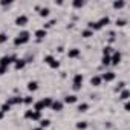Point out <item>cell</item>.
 I'll return each instance as SVG.
<instances>
[{
    "label": "cell",
    "instance_id": "25",
    "mask_svg": "<svg viewBox=\"0 0 130 130\" xmlns=\"http://www.w3.org/2000/svg\"><path fill=\"white\" fill-rule=\"evenodd\" d=\"M115 52V47L112 46V44H106L104 47H103V55H112Z\"/></svg>",
    "mask_w": 130,
    "mask_h": 130
},
{
    "label": "cell",
    "instance_id": "2",
    "mask_svg": "<svg viewBox=\"0 0 130 130\" xmlns=\"http://www.w3.org/2000/svg\"><path fill=\"white\" fill-rule=\"evenodd\" d=\"M31 40V32L28 29H20V32L14 37V46H23L28 44Z\"/></svg>",
    "mask_w": 130,
    "mask_h": 130
},
{
    "label": "cell",
    "instance_id": "1",
    "mask_svg": "<svg viewBox=\"0 0 130 130\" xmlns=\"http://www.w3.org/2000/svg\"><path fill=\"white\" fill-rule=\"evenodd\" d=\"M52 101H54V98H52V96H44V98H41V100H38V101H34L32 109H34V110H37V112H41V113H43V110L51 109Z\"/></svg>",
    "mask_w": 130,
    "mask_h": 130
},
{
    "label": "cell",
    "instance_id": "16",
    "mask_svg": "<svg viewBox=\"0 0 130 130\" xmlns=\"http://www.w3.org/2000/svg\"><path fill=\"white\" fill-rule=\"evenodd\" d=\"M110 22H112V20H110V17H109V15H103L100 20H96V23H98V26H100L101 29H103V28H106V26H109V25H110Z\"/></svg>",
    "mask_w": 130,
    "mask_h": 130
},
{
    "label": "cell",
    "instance_id": "22",
    "mask_svg": "<svg viewBox=\"0 0 130 130\" xmlns=\"http://www.w3.org/2000/svg\"><path fill=\"white\" fill-rule=\"evenodd\" d=\"M89 109H90L89 103H84V101H83V103H80V104L77 106V110H78L80 113H86V112H87Z\"/></svg>",
    "mask_w": 130,
    "mask_h": 130
},
{
    "label": "cell",
    "instance_id": "30",
    "mask_svg": "<svg viewBox=\"0 0 130 130\" xmlns=\"http://www.w3.org/2000/svg\"><path fill=\"white\" fill-rule=\"evenodd\" d=\"M115 25H116L118 28H122V26H125V25H127V19L119 17V19H116V20H115Z\"/></svg>",
    "mask_w": 130,
    "mask_h": 130
},
{
    "label": "cell",
    "instance_id": "11",
    "mask_svg": "<svg viewBox=\"0 0 130 130\" xmlns=\"http://www.w3.org/2000/svg\"><path fill=\"white\" fill-rule=\"evenodd\" d=\"M6 103L9 106H20V104H23V96L22 95H12L6 100Z\"/></svg>",
    "mask_w": 130,
    "mask_h": 130
},
{
    "label": "cell",
    "instance_id": "10",
    "mask_svg": "<svg viewBox=\"0 0 130 130\" xmlns=\"http://www.w3.org/2000/svg\"><path fill=\"white\" fill-rule=\"evenodd\" d=\"M100 77H101V80L106 81V83H112V81L116 80V74H115L113 71H106V72H103Z\"/></svg>",
    "mask_w": 130,
    "mask_h": 130
},
{
    "label": "cell",
    "instance_id": "40",
    "mask_svg": "<svg viewBox=\"0 0 130 130\" xmlns=\"http://www.w3.org/2000/svg\"><path fill=\"white\" fill-rule=\"evenodd\" d=\"M3 118H5V113H3V112H2V110H0V121H2V119H3Z\"/></svg>",
    "mask_w": 130,
    "mask_h": 130
},
{
    "label": "cell",
    "instance_id": "32",
    "mask_svg": "<svg viewBox=\"0 0 130 130\" xmlns=\"http://www.w3.org/2000/svg\"><path fill=\"white\" fill-rule=\"evenodd\" d=\"M11 109H12V106H9V104H8L6 101H5V103H3L2 106H0V110H2V112H3L5 115H6V113H8V112L11 110Z\"/></svg>",
    "mask_w": 130,
    "mask_h": 130
},
{
    "label": "cell",
    "instance_id": "17",
    "mask_svg": "<svg viewBox=\"0 0 130 130\" xmlns=\"http://www.w3.org/2000/svg\"><path fill=\"white\" fill-rule=\"evenodd\" d=\"M38 81H35V80H31V81H28V84H26V89L31 92V93H34V92H37L38 90Z\"/></svg>",
    "mask_w": 130,
    "mask_h": 130
},
{
    "label": "cell",
    "instance_id": "36",
    "mask_svg": "<svg viewBox=\"0 0 130 130\" xmlns=\"http://www.w3.org/2000/svg\"><path fill=\"white\" fill-rule=\"evenodd\" d=\"M23 58H25L26 64H28V63H32V61H34V55H31V54H29V55H26V57H23Z\"/></svg>",
    "mask_w": 130,
    "mask_h": 130
},
{
    "label": "cell",
    "instance_id": "20",
    "mask_svg": "<svg viewBox=\"0 0 130 130\" xmlns=\"http://www.w3.org/2000/svg\"><path fill=\"white\" fill-rule=\"evenodd\" d=\"M101 84H103V80H101L100 75H93V77L90 78V86H93V87H100Z\"/></svg>",
    "mask_w": 130,
    "mask_h": 130
},
{
    "label": "cell",
    "instance_id": "38",
    "mask_svg": "<svg viewBox=\"0 0 130 130\" xmlns=\"http://www.w3.org/2000/svg\"><path fill=\"white\" fill-rule=\"evenodd\" d=\"M128 109H130V106H128V101H125V103H124V110H125V112H128Z\"/></svg>",
    "mask_w": 130,
    "mask_h": 130
},
{
    "label": "cell",
    "instance_id": "29",
    "mask_svg": "<svg viewBox=\"0 0 130 130\" xmlns=\"http://www.w3.org/2000/svg\"><path fill=\"white\" fill-rule=\"evenodd\" d=\"M23 104H25V106H32V104H34V96H32V95L23 96Z\"/></svg>",
    "mask_w": 130,
    "mask_h": 130
},
{
    "label": "cell",
    "instance_id": "9",
    "mask_svg": "<svg viewBox=\"0 0 130 130\" xmlns=\"http://www.w3.org/2000/svg\"><path fill=\"white\" fill-rule=\"evenodd\" d=\"M66 55H68V58H71V60H77V58L81 57V49H80V47H69L68 52H66Z\"/></svg>",
    "mask_w": 130,
    "mask_h": 130
},
{
    "label": "cell",
    "instance_id": "37",
    "mask_svg": "<svg viewBox=\"0 0 130 130\" xmlns=\"http://www.w3.org/2000/svg\"><path fill=\"white\" fill-rule=\"evenodd\" d=\"M8 71H9V68H3V66H0V77L5 75V74H8Z\"/></svg>",
    "mask_w": 130,
    "mask_h": 130
},
{
    "label": "cell",
    "instance_id": "14",
    "mask_svg": "<svg viewBox=\"0 0 130 130\" xmlns=\"http://www.w3.org/2000/svg\"><path fill=\"white\" fill-rule=\"evenodd\" d=\"M26 68V61H25V58H15V61H14V69L15 71H23Z\"/></svg>",
    "mask_w": 130,
    "mask_h": 130
},
{
    "label": "cell",
    "instance_id": "24",
    "mask_svg": "<svg viewBox=\"0 0 130 130\" xmlns=\"http://www.w3.org/2000/svg\"><path fill=\"white\" fill-rule=\"evenodd\" d=\"M55 25H57V19H51V20H47V22H44V25H43L41 28L47 31V29H51V28H54Z\"/></svg>",
    "mask_w": 130,
    "mask_h": 130
},
{
    "label": "cell",
    "instance_id": "19",
    "mask_svg": "<svg viewBox=\"0 0 130 130\" xmlns=\"http://www.w3.org/2000/svg\"><path fill=\"white\" fill-rule=\"evenodd\" d=\"M38 15H40L41 19H47V17L51 15V8H49V6H41V8L38 9Z\"/></svg>",
    "mask_w": 130,
    "mask_h": 130
},
{
    "label": "cell",
    "instance_id": "31",
    "mask_svg": "<svg viewBox=\"0 0 130 130\" xmlns=\"http://www.w3.org/2000/svg\"><path fill=\"white\" fill-rule=\"evenodd\" d=\"M81 37H83V38H90V37H93V32H92L90 29L86 28V29L81 31Z\"/></svg>",
    "mask_w": 130,
    "mask_h": 130
},
{
    "label": "cell",
    "instance_id": "5",
    "mask_svg": "<svg viewBox=\"0 0 130 130\" xmlns=\"http://www.w3.org/2000/svg\"><path fill=\"white\" fill-rule=\"evenodd\" d=\"M83 81H84L83 74H75L74 78H72V89H74L75 92L81 90V87H83Z\"/></svg>",
    "mask_w": 130,
    "mask_h": 130
},
{
    "label": "cell",
    "instance_id": "7",
    "mask_svg": "<svg viewBox=\"0 0 130 130\" xmlns=\"http://www.w3.org/2000/svg\"><path fill=\"white\" fill-rule=\"evenodd\" d=\"M28 23H29V17H28L26 14H19V15L15 17V20H14V25L19 26V28H25Z\"/></svg>",
    "mask_w": 130,
    "mask_h": 130
},
{
    "label": "cell",
    "instance_id": "26",
    "mask_svg": "<svg viewBox=\"0 0 130 130\" xmlns=\"http://www.w3.org/2000/svg\"><path fill=\"white\" fill-rule=\"evenodd\" d=\"M124 89H127V83H125V81H118V84L115 86V89H113V90H115L116 93H119V92H121V90H124Z\"/></svg>",
    "mask_w": 130,
    "mask_h": 130
},
{
    "label": "cell",
    "instance_id": "13",
    "mask_svg": "<svg viewBox=\"0 0 130 130\" xmlns=\"http://www.w3.org/2000/svg\"><path fill=\"white\" fill-rule=\"evenodd\" d=\"M63 109H64V103H63L61 100H54V101H52L51 110H54V112H61Z\"/></svg>",
    "mask_w": 130,
    "mask_h": 130
},
{
    "label": "cell",
    "instance_id": "6",
    "mask_svg": "<svg viewBox=\"0 0 130 130\" xmlns=\"http://www.w3.org/2000/svg\"><path fill=\"white\" fill-rule=\"evenodd\" d=\"M15 55H12V54H6V55H3V57H0V66H3V68H9L11 64H14V61H15Z\"/></svg>",
    "mask_w": 130,
    "mask_h": 130
},
{
    "label": "cell",
    "instance_id": "28",
    "mask_svg": "<svg viewBox=\"0 0 130 130\" xmlns=\"http://www.w3.org/2000/svg\"><path fill=\"white\" fill-rule=\"evenodd\" d=\"M72 6H74L75 9H81V8L86 6V2H84V0H74V2H72Z\"/></svg>",
    "mask_w": 130,
    "mask_h": 130
},
{
    "label": "cell",
    "instance_id": "21",
    "mask_svg": "<svg viewBox=\"0 0 130 130\" xmlns=\"http://www.w3.org/2000/svg\"><path fill=\"white\" fill-rule=\"evenodd\" d=\"M125 5H127L125 0H115V2L112 3L113 9H122V8H125Z\"/></svg>",
    "mask_w": 130,
    "mask_h": 130
},
{
    "label": "cell",
    "instance_id": "41",
    "mask_svg": "<svg viewBox=\"0 0 130 130\" xmlns=\"http://www.w3.org/2000/svg\"><path fill=\"white\" fill-rule=\"evenodd\" d=\"M32 130H44V128H41V127H38V125H37V127H34Z\"/></svg>",
    "mask_w": 130,
    "mask_h": 130
},
{
    "label": "cell",
    "instance_id": "3",
    "mask_svg": "<svg viewBox=\"0 0 130 130\" xmlns=\"http://www.w3.org/2000/svg\"><path fill=\"white\" fill-rule=\"evenodd\" d=\"M43 118V113L41 112H37L34 109H28L25 110V119H29V121H40Z\"/></svg>",
    "mask_w": 130,
    "mask_h": 130
},
{
    "label": "cell",
    "instance_id": "23",
    "mask_svg": "<svg viewBox=\"0 0 130 130\" xmlns=\"http://www.w3.org/2000/svg\"><path fill=\"white\" fill-rule=\"evenodd\" d=\"M87 127H89L87 121H77L75 122V128L77 130H87Z\"/></svg>",
    "mask_w": 130,
    "mask_h": 130
},
{
    "label": "cell",
    "instance_id": "39",
    "mask_svg": "<svg viewBox=\"0 0 130 130\" xmlns=\"http://www.w3.org/2000/svg\"><path fill=\"white\" fill-rule=\"evenodd\" d=\"M57 51H58V52H64V47H63V46H58Z\"/></svg>",
    "mask_w": 130,
    "mask_h": 130
},
{
    "label": "cell",
    "instance_id": "27",
    "mask_svg": "<svg viewBox=\"0 0 130 130\" xmlns=\"http://www.w3.org/2000/svg\"><path fill=\"white\" fill-rule=\"evenodd\" d=\"M51 125V119H47V118H41L40 121H38V127H41V128H47Z\"/></svg>",
    "mask_w": 130,
    "mask_h": 130
},
{
    "label": "cell",
    "instance_id": "4",
    "mask_svg": "<svg viewBox=\"0 0 130 130\" xmlns=\"http://www.w3.org/2000/svg\"><path fill=\"white\" fill-rule=\"evenodd\" d=\"M43 61H44V64H47L51 69H58V68H60V61H58L54 55H51V54L44 55V57H43Z\"/></svg>",
    "mask_w": 130,
    "mask_h": 130
},
{
    "label": "cell",
    "instance_id": "8",
    "mask_svg": "<svg viewBox=\"0 0 130 130\" xmlns=\"http://www.w3.org/2000/svg\"><path fill=\"white\" fill-rule=\"evenodd\" d=\"M121 61H122V52L115 49V52L110 55V66H118Z\"/></svg>",
    "mask_w": 130,
    "mask_h": 130
},
{
    "label": "cell",
    "instance_id": "33",
    "mask_svg": "<svg viewBox=\"0 0 130 130\" xmlns=\"http://www.w3.org/2000/svg\"><path fill=\"white\" fill-rule=\"evenodd\" d=\"M101 64L103 66H110V55H103L101 57Z\"/></svg>",
    "mask_w": 130,
    "mask_h": 130
},
{
    "label": "cell",
    "instance_id": "15",
    "mask_svg": "<svg viewBox=\"0 0 130 130\" xmlns=\"http://www.w3.org/2000/svg\"><path fill=\"white\" fill-rule=\"evenodd\" d=\"M61 101L64 104H75V103H78V96L75 93H69V95L64 96V100H61Z\"/></svg>",
    "mask_w": 130,
    "mask_h": 130
},
{
    "label": "cell",
    "instance_id": "18",
    "mask_svg": "<svg viewBox=\"0 0 130 130\" xmlns=\"http://www.w3.org/2000/svg\"><path fill=\"white\" fill-rule=\"evenodd\" d=\"M128 98H130V90H128V89L121 90V92H119V95H118V101H122V103L128 101Z\"/></svg>",
    "mask_w": 130,
    "mask_h": 130
},
{
    "label": "cell",
    "instance_id": "34",
    "mask_svg": "<svg viewBox=\"0 0 130 130\" xmlns=\"http://www.w3.org/2000/svg\"><path fill=\"white\" fill-rule=\"evenodd\" d=\"M8 34L6 32H0V44H5L6 41H8Z\"/></svg>",
    "mask_w": 130,
    "mask_h": 130
},
{
    "label": "cell",
    "instance_id": "12",
    "mask_svg": "<svg viewBox=\"0 0 130 130\" xmlns=\"http://www.w3.org/2000/svg\"><path fill=\"white\" fill-rule=\"evenodd\" d=\"M34 37H35V40H37V41H43V40L47 37V31H46V29H43V28H38V29H35V31H34Z\"/></svg>",
    "mask_w": 130,
    "mask_h": 130
},
{
    "label": "cell",
    "instance_id": "35",
    "mask_svg": "<svg viewBox=\"0 0 130 130\" xmlns=\"http://www.w3.org/2000/svg\"><path fill=\"white\" fill-rule=\"evenodd\" d=\"M12 5V0H0V6L3 8H9Z\"/></svg>",
    "mask_w": 130,
    "mask_h": 130
}]
</instances>
